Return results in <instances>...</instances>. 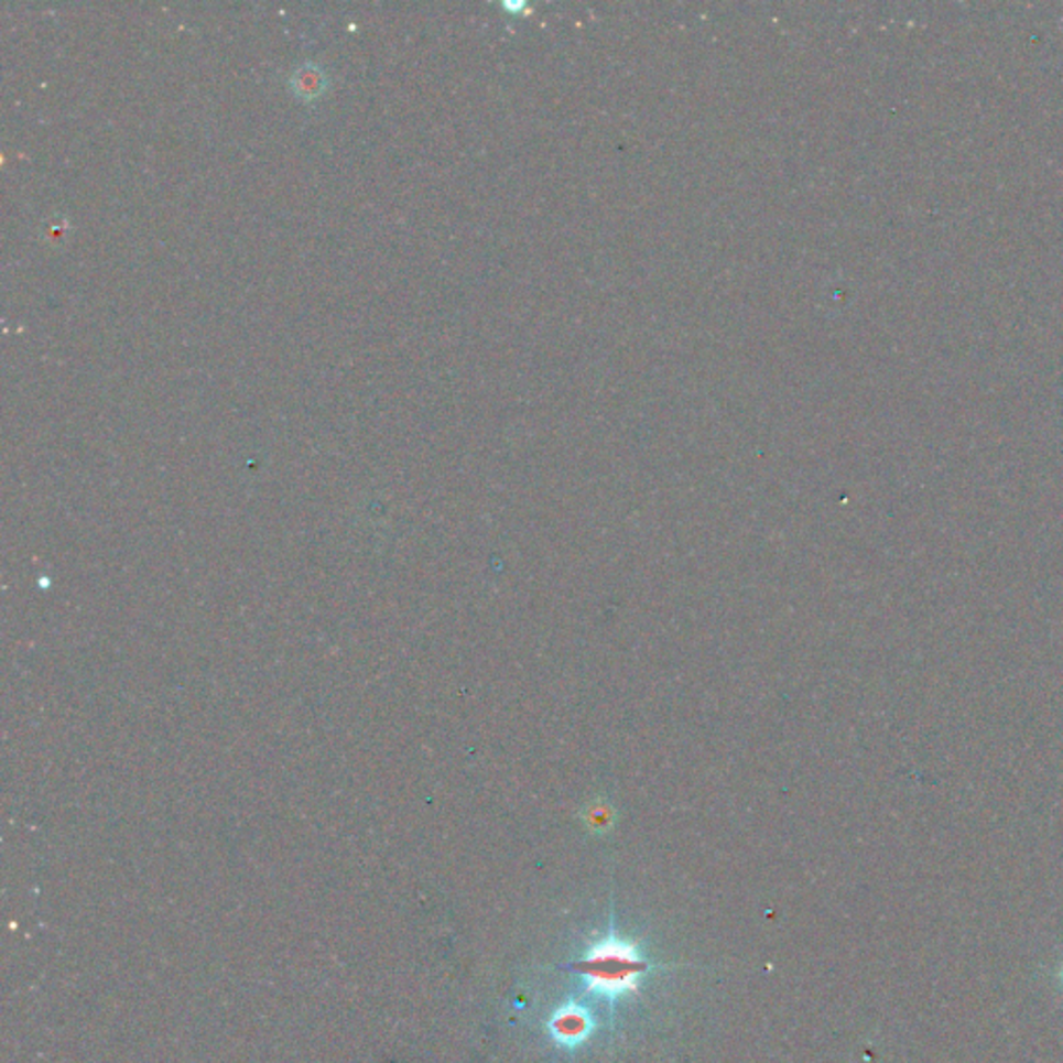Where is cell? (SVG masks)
I'll return each mask as SVG.
<instances>
[{"label":"cell","mask_w":1063,"mask_h":1063,"mask_svg":"<svg viewBox=\"0 0 1063 1063\" xmlns=\"http://www.w3.org/2000/svg\"><path fill=\"white\" fill-rule=\"evenodd\" d=\"M584 966L588 970V980L596 989L609 995L633 989L636 987L633 976L638 970H642V962L638 959L633 947L626 943H614V941H607L595 947V952L588 955Z\"/></svg>","instance_id":"cell-1"},{"label":"cell","mask_w":1063,"mask_h":1063,"mask_svg":"<svg viewBox=\"0 0 1063 1063\" xmlns=\"http://www.w3.org/2000/svg\"><path fill=\"white\" fill-rule=\"evenodd\" d=\"M291 88H293V91H295L300 98L314 100V98H318L326 88L325 73H323L321 67H316V65L300 67V69H295L293 77H291Z\"/></svg>","instance_id":"cell-2"},{"label":"cell","mask_w":1063,"mask_h":1063,"mask_svg":"<svg viewBox=\"0 0 1063 1063\" xmlns=\"http://www.w3.org/2000/svg\"><path fill=\"white\" fill-rule=\"evenodd\" d=\"M553 1030L561 1041H577L588 1030V1018L584 1011H561L553 1022Z\"/></svg>","instance_id":"cell-3"}]
</instances>
